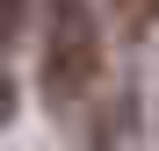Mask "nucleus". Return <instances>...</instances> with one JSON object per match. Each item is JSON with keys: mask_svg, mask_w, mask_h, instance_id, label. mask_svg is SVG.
<instances>
[{"mask_svg": "<svg viewBox=\"0 0 159 151\" xmlns=\"http://www.w3.org/2000/svg\"><path fill=\"white\" fill-rule=\"evenodd\" d=\"M101 79V22L87 0H51L43 22V101L51 108H72L87 101V86Z\"/></svg>", "mask_w": 159, "mask_h": 151, "instance_id": "f257e3e1", "label": "nucleus"}, {"mask_svg": "<svg viewBox=\"0 0 159 151\" xmlns=\"http://www.w3.org/2000/svg\"><path fill=\"white\" fill-rule=\"evenodd\" d=\"M87 151H130V101H109V108L94 115V137Z\"/></svg>", "mask_w": 159, "mask_h": 151, "instance_id": "f03ea898", "label": "nucleus"}, {"mask_svg": "<svg viewBox=\"0 0 159 151\" xmlns=\"http://www.w3.org/2000/svg\"><path fill=\"white\" fill-rule=\"evenodd\" d=\"M116 22H123V36H152L159 29V0H116Z\"/></svg>", "mask_w": 159, "mask_h": 151, "instance_id": "7ed1b4c3", "label": "nucleus"}, {"mask_svg": "<svg viewBox=\"0 0 159 151\" xmlns=\"http://www.w3.org/2000/svg\"><path fill=\"white\" fill-rule=\"evenodd\" d=\"M22 22H29V0H0V50L22 36Z\"/></svg>", "mask_w": 159, "mask_h": 151, "instance_id": "20e7f679", "label": "nucleus"}, {"mask_svg": "<svg viewBox=\"0 0 159 151\" xmlns=\"http://www.w3.org/2000/svg\"><path fill=\"white\" fill-rule=\"evenodd\" d=\"M0 122H15V72L0 65Z\"/></svg>", "mask_w": 159, "mask_h": 151, "instance_id": "39448f33", "label": "nucleus"}]
</instances>
